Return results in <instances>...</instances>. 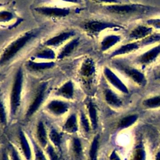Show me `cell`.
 Segmentation results:
<instances>
[{"label": "cell", "mask_w": 160, "mask_h": 160, "mask_svg": "<svg viewBox=\"0 0 160 160\" xmlns=\"http://www.w3.org/2000/svg\"><path fill=\"white\" fill-rule=\"evenodd\" d=\"M16 18L14 12L9 9L0 10V24H7L13 21Z\"/></svg>", "instance_id": "22"}, {"label": "cell", "mask_w": 160, "mask_h": 160, "mask_svg": "<svg viewBox=\"0 0 160 160\" xmlns=\"http://www.w3.org/2000/svg\"><path fill=\"white\" fill-rule=\"evenodd\" d=\"M142 47L140 41H128L123 44L120 45L115 48L110 54V59L119 58L123 56H125L137 51Z\"/></svg>", "instance_id": "12"}, {"label": "cell", "mask_w": 160, "mask_h": 160, "mask_svg": "<svg viewBox=\"0 0 160 160\" xmlns=\"http://www.w3.org/2000/svg\"><path fill=\"white\" fill-rule=\"evenodd\" d=\"M38 30H29L18 36L11 41L0 54V67L13 61L31 42L38 36Z\"/></svg>", "instance_id": "1"}, {"label": "cell", "mask_w": 160, "mask_h": 160, "mask_svg": "<svg viewBox=\"0 0 160 160\" xmlns=\"http://www.w3.org/2000/svg\"><path fill=\"white\" fill-rule=\"evenodd\" d=\"M57 1H60L63 2L69 3V4H80L82 2V0H57Z\"/></svg>", "instance_id": "38"}, {"label": "cell", "mask_w": 160, "mask_h": 160, "mask_svg": "<svg viewBox=\"0 0 160 160\" xmlns=\"http://www.w3.org/2000/svg\"><path fill=\"white\" fill-rule=\"evenodd\" d=\"M76 32L73 29L63 30L47 39L44 41V46L55 48L62 46L68 41L75 37Z\"/></svg>", "instance_id": "10"}, {"label": "cell", "mask_w": 160, "mask_h": 160, "mask_svg": "<svg viewBox=\"0 0 160 160\" xmlns=\"http://www.w3.org/2000/svg\"><path fill=\"white\" fill-rule=\"evenodd\" d=\"M142 104L148 108H155L160 107V95H157L144 99Z\"/></svg>", "instance_id": "26"}, {"label": "cell", "mask_w": 160, "mask_h": 160, "mask_svg": "<svg viewBox=\"0 0 160 160\" xmlns=\"http://www.w3.org/2000/svg\"><path fill=\"white\" fill-rule=\"evenodd\" d=\"M46 108L49 111L55 115H61L68 111L69 105L67 102L62 100L53 99L48 103Z\"/></svg>", "instance_id": "19"}, {"label": "cell", "mask_w": 160, "mask_h": 160, "mask_svg": "<svg viewBox=\"0 0 160 160\" xmlns=\"http://www.w3.org/2000/svg\"><path fill=\"white\" fill-rule=\"evenodd\" d=\"M47 152H48V154L51 160H58V157L57 156V154H56L54 149L53 148L52 146H48L47 147Z\"/></svg>", "instance_id": "36"}, {"label": "cell", "mask_w": 160, "mask_h": 160, "mask_svg": "<svg viewBox=\"0 0 160 160\" xmlns=\"http://www.w3.org/2000/svg\"><path fill=\"white\" fill-rule=\"evenodd\" d=\"M36 13L50 18H63L70 14V9L67 7L53 6H40L35 8Z\"/></svg>", "instance_id": "8"}, {"label": "cell", "mask_w": 160, "mask_h": 160, "mask_svg": "<svg viewBox=\"0 0 160 160\" xmlns=\"http://www.w3.org/2000/svg\"><path fill=\"white\" fill-rule=\"evenodd\" d=\"M102 74L107 82L113 88L122 93H129L127 86L112 68L108 66H104L102 70Z\"/></svg>", "instance_id": "11"}, {"label": "cell", "mask_w": 160, "mask_h": 160, "mask_svg": "<svg viewBox=\"0 0 160 160\" xmlns=\"http://www.w3.org/2000/svg\"><path fill=\"white\" fill-rule=\"evenodd\" d=\"M56 57L57 54L53 48L45 46L33 54L32 59L43 61H53L56 59Z\"/></svg>", "instance_id": "18"}, {"label": "cell", "mask_w": 160, "mask_h": 160, "mask_svg": "<svg viewBox=\"0 0 160 160\" xmlns=\"http://www.w3.org/2000/svg\"><path fill=\"white\" fill-rule=\"evenodd\" d=\"M75 94V84L72 80L64 82L55 91V94L66 99H71Z\"/></svg>", "instance_id": "17"}, {"label": "cell", "mask_w": 160, "mask_h": 160, "mask_svg": "<svg viewBox=\"0 0 160 160\" xmlns=\"http://www.w3.org/2000/svg\"><path fill=\"white\" fill-rule=\"evenodd\" d=\"M3 160H8V157H7V156L5 154H3Z\"/></svg>", "instance_id": "42"}, {"label": "cell", "mask_w": 160, "mask_h": 160, "mask_svg": "<svg viewBox=\"0 0 160 160\" xmlns=\"http://www.w3.org/2000/svg\"><path fill=\"white\" fill-rule=\"evenodd\" d=\"M154 31L151 27L145 23L137 25L129 31L127 36L128 41H141L154 33Z\"/></svg>", "instance_id": "13"}, {"label": "cell", "mask_w": 160, "mask_h": 160, "mask_svg": "<svg viewBox=\"0 0 160 160\" xmlns=\"http://www.w3.org/2000/svg\"><path fill=\"white\" fill-rule=\"evenodd\" d=\"M88 109L89 116L91 120L92 126L93 129H96L97 126V111L94 104L90 101L88 104Z\"/></svg>", "instance_id": "27"}, {"label": "cell", "mask_w": 160, "mask_h": 160, "mask_svg": "<svg viewBox=\"0 0 160 160\" xmlns=\"http://www.w3.org/2000/svg\"><path fill=\"white\" fill-rule=\"evenodd\" d=\"M154 78L158 80H160V64L159 66L157 67V68L154 70Z\"/></svg>", "instance_id": "39"}, {"label": "cell", "mask_w": 160, "mask_h": 160, "mask_svg": "<svg viewBox=\"0 0 160 160\" xmlns=\"http://www.w3.org/2000/svg\"><path fill=\"white\" fill-rule=\"evenodd\" d=\"M122 36L117 34H109L101 38L99 48L101 52H105L116 46L122 41Z\"/></svg>", "instance_id": "15"}, {"label": "cell", "mask_w": 160, "mask_h": 160, "mask_svg": "<svg viewBox=\"0 0 160 160\" xmlns=\"http://www.w3.org/2000/svg\"><path fill=\"white\" fill-rule=\"evenodd\" d=\"M0 123L6 124V113L3 101L0 96Z\"/></svg>", "instance_id": "33"}, {"label": "cell", "mask_w": 160, "mask_h": 160, "mask_svg": "<svg viewBox=\"0 0 160 160\" xmlns=\"http://www.w3.org/2000/svg\"><path fill=\"white\" fill-rule=\"evenodd\" d=\"M35 149L36 160H46L43 152L36 146L35 144Z\"/></svg>", "instance_id": "37"}, {"label": "cell", "mask_w": 160, "mask_h": 160, "mask_svg": "<svg viewBox=\"0 0 160 160\" xmlns=\"http://www.w3.org/2000/svg\"><path fill=\"white\" fill-rule=\"evenodd\" d=\"M63 128L65 131L70 132H74L77 131V117L75 114H72L66 121Z\"/></svg>", "instance_id": "23"}, {"label": "cell", "mask_w": 160, "mask_h": 160, "mask_svg": "<svg viewBox=\"0 0 160 160\" xmlns=\"http://www.w3.org/2000/svg\"><path fill=\"white\" fill-rule=\"evenodd\" d=\"M1 77H3V74H1V73H0V79H1Z\"/></svg>", "instance_id": "44"}, {"label": "cell", "mask_w": 160, "mask_h": 160, "mask_svg": "<svg viewBox=\"0 0 160 160\" xmlns=\"http://www.w3.org/2000/svg\"><path fill=\"white\" fill-rule=\"evenodd\" d=\"M159 57L160 42L137 55L134 59V64L141 67H147L155 62Z\"/></svg>", "instance_id": "7"}, {"label": "cell", "mask_w": 160, "mask_h": 160, "mask_svg": "<svg viewBox=\"0 0 160 160\" xmlns=\"http://www.w3.org/2000/svg\"><path fill=\"white\" fill-rule=\"evenodd\" d=\"M81 80L87 86H90L95 80L97 74L96 64L91 58H85L82 61L78 69Z\"/></svg>", "instance_id": "6"}, {"label": "cell", "mask_w": 160, "mask_h": 160, "mask_svg": "<svg viewBox=\"0 0 160 160\" xmlns=\"http://www.w3.org/2000/svg\"><path fill=\"white\" fill-rule=\"evenodd\" d=\"M142 47L154 45L157 43L160 42V33H152L148 37L140 41Z\"/></svg>", "instance_id": "25"}, {"label": "cell", "mask_w": 160, "mask_h": 160, "mask_svg": "<svg viewBox=\"0 0 160 160\" xmlns=\"http://www.w3.org/2000/svg\"><path fill=\"white\" fill-rule=\"evenodd\" d=\"M110 159H112V160H120V158H119V156L116 154V153L114 151L112 152V154H111V156H110Z\"/></svg>", "instance_id": "41"}, {"label": "cell", "mask_w": 160, "mask_h": 160, "mask_svg": "<svg viewBox=\"0 0 160 160\" xmlns=\"http://www.w3.org/2000/svg\"><path fill=\"white\" fill-rule=\"evenodd\" d=\"M92 1L96 3L102 4V6L121 4V3L125 2H124V0H92Z\"/></svg>", "instance_id": "34"}, {"label": "cell", "mask_w": 160, "mask_h": 160, "mask_svg": "<svg viewBox=\"0 0 160 160\" xmlns=\"http://www.w3.org/2000/svg\"><path fill=\"white\" fill-rule=\"evenodd\" d=\"M80 42V38L75 36L68 41L60 49L57 53L56 59L62 60L70 56L79 46Z\"/></svg>", "instance_id": "14"}, {"label": "cell", "mask_w": 160, "mask_h": 160, "mask_svg": "<svg viewBox=\"0 0 160 160\" xmlns=\"http://www.w3.org/2000/svg\"><path fill=\"white\" fill-rule=\"evenodd\" d=\"M37 136L40 144L45 146L47 143V136L45 126L41 121H40L38 124Z\"/></svg>", "instance_id": "24"}, {"label": "cell", "mask_w": 160, "mask_h": 160, "mask_svg": "<svg viewBox=\"0 0 160 160\" xmlns=\"http://www.w3.org/2000/svg\"><path fill=\"white\" fill-rule=\"evenodd\" d=\"M103 11L111 16L121 18H128L146 16L154 11V8L138 3L124 2L102 6Z\"/></svg>", "instance_id": "2"}, {"label": "cell", "mask_w": 160, "mask_h": 160, "mask_svg": "<svg viewBox=\"0 0 160 160\" xmlns=\"http://www.w3.org/2000/svg\"><path fill=\"white\" fill-rule=\"evenodd\" d=\"M137 119V115H131L127 116L124 118H122L120 122H119V128H127L129 126L132 125Z\"/></svg>", "instance_id": "28"}, {"label": "cell", "mask_w": 160, "mask_h": 160, "mask_svg": "<svg viewBox=\"0 0 160 160\" xmlns=\"http://www.w3.org/2000/svg\"><path fill=\"white\" fill-rule=\"evenodd\" d=\"M50 138L53 143L58 148H60L61 139L60 134L55 129H52L50 132Z\"/></svg>", "instance_id": "30"}, {"label": "cell", "mask_w": 160, "mask_h": 160, "mask_svg": "<svg viewBox=\"0 0 160 160\" xmlns=\"http://www.w3.org/2000/svg\"><path fill=\"white\" fill-rule=\"evenodd\" d=\"M80 121H81V123L83 126V128L84 130L86 132H88L89 129H90L89 123H88V119H87V117L85 116V115L83 112H81Z\"/></svg>", "instance_id": "35"}, {"label": "cell", "mask_w": 160, "mask_h": 160, "mask_svg": "<svg viewBox=\"0 0 160 160\" xmlns=\"http://www.w3.org/2000/svg\"><path fill=\"white\" fill-rule=\"evenodd\" d=\"M99 146V136H97L94 138L93 142L91 145V148L89 152L90 160H96L97 159V152Z\"/></svg>", "instance_id": "29"}, {"label": "cell", "mask_w": 160, "mask_h": 160, "mask_svg": "<svg viewBox=\"0 0 160 160\" xmlns=\"http://www.w3.org/2000/svg\"><path fill=\"white\" fill-rule=\"evenodd\" d=\"M104 98L107 103L114 107H120L122 104L121 99L111 89L105 88L104 89Z\"/></svg>", "instance_id": "20"}, {"label": "cell", "mask_w": 160, "mask_h": 160, "mask_svg": "<svg viewBox=\"0 0 160 160\" xmlns=\"http://www.w3.org/2000/svg\"><path fill=\"white\" fill-rule=\"evenodd\" d=\"M145 24L151 27L154 30L160 31V18H152L147 19Z\"/></svg>", "instance_id": "31"}, {"label": "cell", "mask_w": 160, "mask_h": 160, "mask_svg": "<svg viewBox=\"0 0 160 160\" xmlns=\"http://www.w3.org/2000/svg\"><path fill=\"white\" fill-rule=\"evenodd\" d=\"M48 89V83L47 82H42L38 86L34 98L29 106L26 114L27 118L31 116L40 107L43 102L46 94Z\"/></svg>", "instance_id": "9"}, {"label": "cell", "mask_w": 160, "mask_h": 160, "mask_svg": "<svg viewBox=\"0 0 160 160\" xmlns=\"http://www.w3.org/2000/svg\"><path fill=\"white\" fill-rule=\"evenodd\" d=\"M156 160H160V152H159L156 156Z\"/></svg>", "instance_id": "43"}, {"label": "cell", "mask_w": 160, "mask_h": 160, "mask_svg": "<svg viewBox=\"0 0 160 160\" xmlns=\"http://www.w3.org/2000/svg\"><path fill=\"white\" fill-rule=\"evenodd\" d=\"M82 27L87 33L93 36H97L107 30L119 31L125 28L123 24L116 22L95 19L85 21Z\"/></svg>", "instance_id": "5"}, {"label": "cell", "mask_w": 160, "mask_h": 160, "mask_svg": "<svg viewBox=\"0 0 160 160\" xmlns=\"http://www.w3.org/2000/svg\"><path fill=\"white\" fill-rule=\"evenodd\" d=\"M24 80V71L22 67H19L13 76L9 94L10 112L11 116L14 115L20 105L21 94Z\"/></svg>", "instance_id": "4"}, {"label": "cell", "mask_w": 160, "mask_h": 160, "mask_svg": "<svg viewBox=\"0 0 160 160\" xmlns=\"http://www.w3.org/2000/svg\"><path fill=\"white\" fill-rule=\"evenodd\" d=\"M55 65L54 61H43L29 59L26 62V68L31 72H41L53 68Z\"/></svg>", "instance_id": "16"}, {"label": "cell", "mask_w": 160, "mask_h": 160, "mask_svg": "<svg viewBox=\"0 0 160 160\" xmlns=\"http://www.w3.org/2000/svg\"><path fill=\"white\" fill-rule=\"evenodd\" d=\"M112 65L114 69L137 86L143 87L147 84L146 74L140 68L136 67L134 64H129L119 58H115L112 59Z\"/></svg>", "instance_id": "3"}, {"label": "cell", "mask_w": 160, "mask_h": 160, "mask_svg": "<svg viewBox=\"0 0 160 160\" xmlns=\"http://www.w3.org/2000/svg\"><path fill=\"white\" fill-rule=\"evenodd\" d=\"M11 155H12L13 160H21L20 158H19V156H18V154L17 151H16L14 148H12V153H11Z\"/></svg>", "instance_id": "40"}, {"label": "cell", "mask_w": 160, "mask_h": 160, "mask_svg": "<svg viewBox=\"0 0 160 160\" xmlns=\"http://www.w3.org/2000/svg\"><path fill=\"white\" fill-rule=\"evenodd\" d=\"M72 145H73V149L75 154L77 157L80 156L82 154V145L80 140L77 138H73Z\"/></svg>", "instance_id": "32"}, {"label": "cell", "mask_w": 160, "mask_h": 160, "mask_svg": "<svg viewBox=\"0 0 160 160\" xmlns=\"http://www.w3.org/2000/svg\"><path fill=\"white\" fill-rule=\"evenodd\" d=\"M19 139L21 146L24 153V155L27 160H30L31 158V151L27 139L24 134V132L20 130L19 131Z\"/></svg>", "instance_id": "21"}]
</instances>
